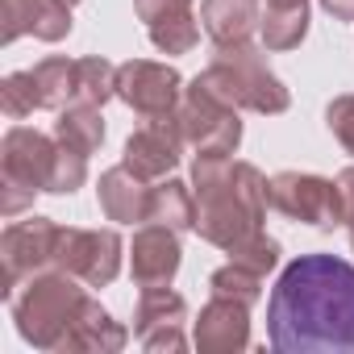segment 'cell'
<instances>
[{
    "instance_id": "5",
    "label": "cell",
    "mask_w": 354,
    "mask_h": 354,
    "mask_svg": "<svg viewBox=\"0 0 354 354\" xmlns=\"http://www.w3.org/2000/svg\"><path fill=\"white\" fill-rule=\"evenodd\" d=\"M59 162V138H46L30 125H13L0 142V175H5V217H17L34 192L50 188Z\"/></svg>"
},
{
    "instance_id": "30",
    "label": "cell",
    "mask_w": 354,
    "mask_h": 354,
    "mask_svg": "<svg viewBox=\"0 0 354 354\" xmlns=\"http://www.w3.org/2000/svg\"><path fill=\"white\" fill-rule=\"evenodd\" d=\"M337 196H342V209H346V217L354 213V167H346V171H337Z\"/></svg>"
},
{
    "instance_id": "20",
    "label": "cell",
    "mask_w": 354,
    "mask_h": 354,
    "mask_svg": "<svg viewBox=\"0 0 354 354\" xmlns=\"http://www.w3.org/2000/svg\"><path fill=\"white\" fill-rule=\"evenodd\" d=\"M267 50H292L308 34V0H271L259 21Z\"/></svg>"
},
{
    "instance_id": "18",
    "label": "cell",
    "mask_w": 354,
    "mask_h": 354,
    "mask_svg": "<svg viewBox=\"0 0 354 354\" xmlns=\"http://www.w3.org/2000/svg\"><path fill=\"white\" fill-rule=\"evenodd\" d=\"M201 21L205 34L217 46H238L259 34V0H201Z\"/></svg>"
},
{
    "instance_id": "7",
    "label": "cell",
    "mask_w": 354,
    "mask_h": 354,
    "mask_svg": "<svg viewBox=\"0 0 354 354\" xmlns=\"http://www.w3.org/2000/svg\"><path fill=\"white\" fill-rule=\"evenodd\" d=\"M59 246H63V225H55L50 217H30V221H13L0 234V296L13 300V292L34 279L38 271L59 267Z\"/></svg>"
},
{
    "instance_id": "2",
    "label": "cell",
    "mask_w": 354,
    "mask_h": 354,
    "mask_svg": "<svg viewBox=\"0 0 354 354\" xmlns=\"http://www.w3.org/2000/svg\"><path fill=\"white\" fill-rule=\"evenodd\" d=\"M192 192H196V234L209 246L234 250L238 242L263 230L267 180L254 162H238L230 154H196Z\"/></svg>"
},
{
    "instance_id": "9",
    "label": "cell",
    "mask_w": 354,
    "mask_h": 354,
    "mask_svg": "<svg viewBox=\"0 0 354 354\" xmlns=\"http://www.w3.org/2000/svg\"><path fill=\"white\" fill-rule=\"evenodd\" d=\"M184 96V80L167 63H150V59H129L117 67V100H125L133 113H142L146 121L154 117H171L180 109Z\"/></svg>"
},
{
    "instance_id": "29",
    "label": "cell",
    "mask_w": 354,
    "mask_h": 354,
    "mask_svg": "<svg viewBox=\"0 0 354 354\" xmlns=\"http://www.w3.org/2000/svg\"><path fill=\"white\" fill-rule=\"evenodd\" d=\"M325 125H329V133L342 142V150L354 154V92L329 100V109H325Z\"/></svg>"
},
{
    "instance_id": "31",
    "label": "cell",
    "mask_w": 354,
    "mask_h": 354,
    "mask_svg": "<svg viewBox=\"0 0 354 354\" xmlns=\"http://www.w3.org/2000/svg\"><path fill=\"white\" fill-rule=\"evenodd\" d=\"M321 9L333 21H354V0H321Z\"/></svg>"
},
{
    "instance_id": "6",
    "label": "cell",
    "mask_w": 354,
    "mask_h": 354,
    "mask_svg": "<svg viewBox=\"0 0 354 354\" xmlns=\"http://www.w3.org/2000/svg\"><path fill=\"white\" fill-rule=\"evenodd\" d=\"M175 129H180L184 146H192L196 154H234L242 142V121L238 109L225 104L221 96H213L205 84L192 80V88H184L180 109L171 113Z\"/></svg>"
},
{
    "instance_id": "26",
    "label": "cell",
    "mask_w": 354,
    "mask_h": 354,
    "mask_svg": "<svg viewBox=\"0 0 354 354\" xmlns=\"http://www.w3.org/2000/svg\"><path fill=\"white\" fill-rule=\"evenodd\" d=\"M84 180H88V154L59 142V162H55V175H50L46 192L50 196H71L75 188H84Z\"/></svg>"
},
{
    "instance_id": "16",
    "label": "cell",
    "mask_w": 354,
    "mask_h": 354,
    "mask_svg": "<svg viewBox=\"0 0 354 354\" xmlns=\"http://www.w3.org/2000/svg\"><path fill=\"white\" fill-rule=\"evenodd\" d=\"M133 9L146 21V34L162 55H188L201 42L192 0H133Z\"/></svg>"
},
{
    "instance_id": "17",
    "label": "cell",
    "mask_w": 354,
    "mask_h": 354,
    "mask_svg": "<svg viewBox=\"0 0 354 354\" xmlns=\"http://www.w3.org/2000/svg\"><path fill=\"white\" fill-rule=\"evenodd\" d=\"M96 201H100V213L117 225H133V221H150V188L146 180L121 162V167H109L96 184Z\"/></svg>"
},
{
    "instance_id": "25",
    "label": "cell",
    "mask_w": 354,
    "mask_h": 354,
    "mask_svg": "<svg viewBox=\"0 0 354 354\" xmlns=\"http://www.w3.org/2000/svg\"><path fill=\"white\" fill-rule=\"evenodd\" d=\"M209 288H213V296H230V300H242V304H259V296H263V275L230 259L225 267L213 271Z\"/></svg>"
},
{
    "instance_id": "22",
    "label": "cell",
    "mask_w": 354,
    "mask_h": 354,
    "mask_svg": "<svg viewBox=\"0 0 354 354\" xmlns=\"http://www.w3.org/2000/svg\"><path fill=\"white\" fill-rule=\"evenodd\" d=\"M55 138L63 146H75L84 154H96L100 142H104V117H100V109L96 104H80V100L67 104L59 113V121H55Z\"/></svg>"
},
{
    "instance_id": "13",
    "label": "cell",
    "mask_w": 354,
    "mask_h": 354,
    "mask_svg": "<svg viewBox=\"0 0 354 354\" xmlns=\"http://www.w3.org/2000/svg\"><path fill=\"white\" fill-rule=\"evenodd\" d=\"M201 354H238L250 346V304L230 300V296H213L201 317H196V333H192Z\"/></svg>"
},
{
    "instance_id": "3",
    "label": "cell",
    "mask_w": 354,
    "mask_h": 354,
    "mask_svg": "<svg viewBox=\"0 0 354 354\" xmlns=\"http://www.w3.org/2000/svg\"><path fill=\"white\" fill-rule=\"evenodd\" d=\"M92 296L75 283V275L50 267V271H38L34 279H26L17 292H13V321H17V333L38 346V350H59L63 337L71 333V325L80 321L84 304Z\"/></svg>"
},
{
    "instance_id": "1",
    "label": "cell",
    "mask_w": 354,
    "mask_h": 354,
    "mask_svg": "<svg viewBox=\"0 0 354 354\" xmlns=\"http://www.w3.org/2000/svg\"><path fill=\"white\" fill-rule=\"evenodd\" d=\"M267 337L279 354H354V267L337 254H300L267 300Z\"/></svg>"
},
{
    "instance_id": "19",
    "label": "cell",
    "mask_w": 354,
    "mask_h": 354,
    "mask_svg": "<svg viewBox=\"0 0 354 354\" xmlns=\"http://www.w3.org/2000/svg\"><path fill=\"white\" fill-rule=\"evenodd\" d=\"M125 342H129V333H125L96 300H88L84 313H80V321H75L71 333L63 337L59 354H113V350H121Z\"/></svg>"
},
{
    "instance_id": "32",
    "label": "cell",
    "mask_w": 354,
    "mask_h": 354,
    "mask_svg": "<svg viewBox=\"0 0 354 354\" xmlns=\"http://www.w3.org/2000/svg\"><path fill=\"white\" fill-rule=\"evenodd\" d=\"M346 225H350V246H354V213L346 217Z\"/></svg>"
},
{
    "instance_id": "8",
    "label": "cell",
    "mask_w": 354,
    "mask_h": 354,
    "mask_svg": "<svg viewBox=\"0 0 354 354\" xmlns=\"http://www.w3.org/2000/svg\"><path fill=\"white\" fill-rule=\"evenodd\" d=\"M267 205L275 213H283L288 221H304L317 230H333L346 225V209L337 196L333 180L321 175H304V171H279L267 180Z\"/></svg>"
},
{
    "instance_id": "33",
    "label": "cell",
    "mask_w": 354,
    "mask_h": 354,
    "mask_svg": "<svg viewBox=\"0 0 354 354\" xmlns=\"http://www.w3.org/2000/svg\"><path fill=\"white\" fill-rule=\"evenodd\" d=\"M67 5H80V0H67Z\"/></svg>"
},
{
    "instance_id": "34",
    "label": "cell",
    "mask_w": 354,
    "mask_h": 354,
    "mask_svg": "<svg viewBox=\"0 0 354 354\" xmlns=\"http://www.w3.org/2000/svg\"><path fill=\"white\" fill-rule=\"evenodd\" d=\"M267 5H271V0H267Z\"/></svg>"
},
{
    "instance_id": "4",
    "label": "cell",
    "mask_w": 354,
    "mask_h": 354,
    "mask_svg": "<svg viewBox=\"0 0 354 354\" xmlns=\"http://www.w3.org/2000/svg\"><path fill=\"white\" fill-rule=\"evenodd\" d=\"M196 84H205L213 96H221L225 104L234 109H250V113H283L292 104L288 88L279 75H271L267 59L259 46L250 42H238V46H217L213 63L196 75Z\"/></svg>"
},
{
    "instance_id": "15",
    "label": "cell",
    "mask_w": 354,
    "mask_h": 354,
    "mask_svg": "<svg viewBox=\"0 0 354 354\" xmlns=\"http://www.w3.org/2000/svg\"><path fill=\"white\" fill-rule=\"evenodd\" d=\"M0 42H17L21 34H34L42 42H63L71 34V5L67 0H0Z\"/></svg>"
},
{
    "instance_id": "11",
    "label": "cell",
    "mask_w": 354,
    "mask_h": 354,
    "mask_svg": "<svg viewBox=\"0 0 354 354\" xmlns=\"http://www.w3.org/2000/svg\"><path fill=\"white\" fill-rule=\"evenodd\" d=\"M184 317H188V304L180 292L171 288H142V300L133 308V337L150 350V354H180L188 346L184 337Z\"/></svg>"
},
{
    "instance_id": "27",
    "label": "cell",
    "mask_w": 354,
    "mask_h": 354,
    "mask_svg": "<svg viewBox=\"0 0 354 354\" xmlns=\"http://www.w3.org/2000/svg\"><path fill=\"white\" fill-rule=\"evenodd\" d=\"M0 104H5V113H9L13 121L30 117V113L38 109L34 75H30V71H13V75H5V80H0Z\"/></svg>"
},
{
    "instance_id": "14",
    "label": "cell",
    "mask_w": 354,
    "mask_h": 354,
    "mask_svg": "<svg viewBox=\"0 0 354 354\" xmlns=\"http://www.w3.org/2000/svg\"><path fill=\"white\" fill-rule=\"evenodd\" d=\"M180 234L167 230V225H142L133 234V246H129V271H133V283L138 288H167L180 271Z\"/></svg>"
},
{
    "instance_id": "28",
    "label": "cell",
    "mask_w": 354,
    "mask_h": 354,
    "mask_svg": "<svg viewBox=\"0 0 354 354\" xmlns=\"http://www.w3.org/2000/svg\"><path fill=\"white\" fill-rule=\"evenodd\" d=\"M230 259L242 263V267H250V271H259V275H267V271H275V263H279V242L259 230V234H250L246 242H238V246L230 250Z\"/></svg>"
},
{
    "instance_id": "24",
    "label": "cell",
    "mask_w": 354,
    "mask_h": 354,
    "mask_svg": "<svg viewBox=\"0 0 354 354\" xmlns=\"http://www.w3.org/2000/svg\"><path fill=\"white\" fill-rule=\"evenodd\" d=\"M113 96H117V67L109 59H96V55L92 59H75V100L100 109Z\"/></svg>"
},
{
    "instance_id": "12",
    "label": "cell",
    "mask_w": 354,
    "mask_h": 354,
    "mask_svg": "<svg viewBox=\"0 0 354 354\" xmlns=\"http://www.w3.org/2000/svg\"><path fill=\"white\" fill-rule=\"evenodd\" d=\"M180 150H184V138H180V129H175V121L171 117H154L150 125L129 133L121 162L138 175V180H162V175L175 171V162H180Z\"/></svg>"
},
{
    "instance_id": "23",
    "label": "cell",
    "mask_w": 354,
    "mask_h": 354,
    "mask_svg": "<svg viewBox=\"0 0 354 354\" xmlns=\"http://www.w3.org/2000/svg\"><path fill=\"white\" fill-rule=\"evenodd\" d=\"M30 75H34L38 109L63 113L75 100V63L71 59H42L38 67H30Z\"/></svg>"
},
{
    "instance_id": "21",
    "label": "cell",
    "mask_w": 354,
    "mask_h": 354,
    "mask_svg": "<svg viewBox=\"0 0 354 354\" xmlns=\"http://www.w3.org/2000/svg\"><path fill=\"white\" fill-rule=\"evenodd\" d=\"M150 221L167 225L175 234L196 230V192L180 180H167V184L150 188Z\"/></svg>"
},
{
    "instance_id": "10",
    "label": "cell",
    "mask_w": 354,
    "mask_h": 354,
    "mask_svg": "<svg viewBox=\"0 0 354 354\" xmlns=\"http://www.w3.org/2000/svg\"><path fill=\"white\" fill-rule=\"evenodd\" d=\"M121 238L113 230H63L59 271L75 275L88 288H109L121 271Z\"/></svg>"
}]
</instances>
